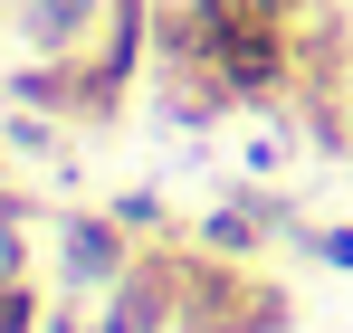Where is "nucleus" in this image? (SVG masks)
<instances>
[{"instance_id":"nucleus-1","label":"nucleus","mask_w":353,"mask_h":333,"mask_svg":"<svg viewBox=\"0 0 353 333\" xmlns=\"http://www.w3.org/2000/svg\"><path fill=\"white\" fill-rule=\"evenodd\" d=\"M315 0H153V76H210L239 114H277L305 86V29Z\"/></svg>"},{"instance_id":"nucleus-2","label":"nucleus","mask_w":353,"mask_h":333,"mask_svg":"<svg viewBox=\"0 0 353 333\" xmlns=\"http://www.w3.org/2000/svg\"><path fill=\"white\" fill-rule=\"evenodd\" d=\"M287 324H296V295L277 277L191 248V286H181V324L172 333H287Z\"/></svg>"},{"instance_id":"nucleus-3","label":"nucleus","mask_w":353,"mask_h":333,"mask_svg":"<svg viewBox=\"0 0 353 333\" xmlns=\"http://www.w3.org/2000/svg\"><path fill=\"white\" fill-rule=\"evenodd\" d=\"M39 248H48V286H58V295H105V286L143 257V238H134L115 210H58V219L39 228Z\"/></svg>"},{"instance_id":"nucleus-4","label":"nucleus","mask_w":353,"mask_h":333,"mask_svg":"<svg viewBox=\"0 0 353 333\" xmlns=\"http://www.w3.org/2000/svg\"><path fill=\"white\" fill-rule=\"evenodd\" d=\"M296 228H305V219H296L277 191H220V200H210L201 219L181 228V238H191V248H210V257H239V267H258L268 248H287Z\"/></svg>"},{"instance_id":"nucleus-5","label":"nucleus","mask_w":353,"mask_h":333,"mask_svg":"<svg viewBox=\"0 0 353 333\" xmlns=\"http://www.w3.org/2000/svg\"><path fill=\"white\" fill-rule=\"evenodd\" d=\"M0 333H48V286L29 267H0Z\"/></svg>"},{"instance_id":"nucleus-6","label":"nucleus","mask_w":353,"mask_h":333,"mask_svg":"<svg viewBox=\"0 0 353 333\" xmlns=\"http://www.w3.org/2000/svg\"><path fill=\"white\" fill-rule=\"evenodd\" d=\"M105 210H115V219L134 228V238H143V248H153V238H181V228H172V210H163V191H115V200H105Z\"/></svg>"},{"instance_id":"nucleus-7","label":"nucleus","mask_w":353,"mask_h":333,"mask_svg":"<svg viewBox=\"0 0 353 333\" xmlns=\"http://www.w3.org/2000/svg\"><path fill=\"white\" fill-rule=\"evenodd\" d=\"M287 248H296V257H315V267H334V277H353V228H296Z\"/></svg>"},{"instance_id":"nucleus-8","label":"nucleus","mask_w":353,"mask_h":333,"mask_svg":"<svg viewBox=\"0 0 353 333\" xmlns=\"http://www.w3.org/2000/svg\"><path fill=\"white\" fill-rule=\"evenodd\" d=\"M344 162H353V76H344Z\"/></svg>"},{"instance_id":"nucleus-9","label":"nucleus","mask_w":353,"mask_h":333,"mask_svg":"<svg viewBox=\"0 0 353 333\" xmlns=\"http://www.w3.org/2000/svg\"><path fill=\"white\" fill-rule=\"evenodd\" d=\"M10 162H19V153H10V124H0V171H10Z\"/></svg>"},{"instance_id":"nucleus-10","label":"nucleus","mask_w":353,"mask_h":333,"mask_svg":"<svg viewBox=\"0 0 353 333\" xmlns=\"http://www.w3.org/2000/svg\"><path fill=\"white\" fill-rule=\"evenodd\" d=\"M0 19H10V0H0Z\"/></svg>"}]
</instances>
